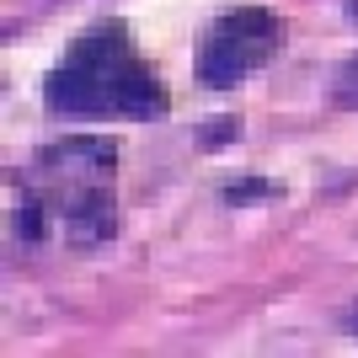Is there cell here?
I'll use <instances>...</instances> for the list:
<instances>
[{
  "instance_id": "cell-3",
  "label": "cell",
  "mask_w": 358,
  "mask_h": 358,
  "mask_svg": "<svg viewBox=\"0 0 358 358\" xmlns=\"http://www.w3.org/2000/svg\"><path fill=\"white\" fill-rule=\"evenodd\" d=\"M284 38H289L284 16L268 11V6L224 11L220 22H209L203 43H198V80H203L209 91L241 86L246 75H257L278 48H284Z\"/></svg>"
},
{
  "instance_id": "cell-4",
  "label": "cell",
  "mask_w": 358,
  "mask_h": 358,
  "mask_svg": "<svg viewBox=\"0 0 358 358\" xmlns=\"http://www.w3.org/2000/svg\"><path fill=\"white\" fill-rule=\"evenodd\" d=\"M348 16H353V22H358V0H348Z\"/></svg>"
},
{
  "instance_id": "cell-1",
  "label": "cell",
  "mask_w": 358,
  "mask_h": 358,
  "mask_svg": "<svg viewBox=\"0 0 358 358\" xmlns=\"http://www.w3.org/2000/svg\"><path fill=\"white\" fill-rule=\"evenodd\" d=\"M118 145L102 134L54 139L16 177V236L43 246H102L118 224Z\"/></svg>"
},
{
  "instance_id": "cell-2",
  "label": "cell",
  "mask_w": 358,
  "mask_h": 358,
  "mask_svg": "<svg viewBox=\"0 0 358 358\" xmlns=\"http://www.w3.org/2000/svg\"><path fill=\"white\" fill-rule=\"evenodd\" d=\"M43 96L64 118H161L166 86L134 48L123 22H96L48 70Z\"/></svg>"
}]
</instances>
